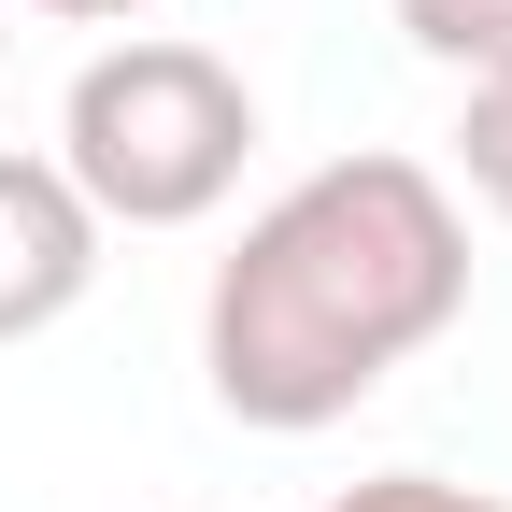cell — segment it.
<instances>
[{"label":"cell","mask_w":512,"mask_h":512,"mask_svg":"<svg viewBox=\"0 0 512 512\" xmlns=\"http://www.w3.org/2000/svg\"><path fill=\"white\" fill-rule=\"evenodd\" d=\"M328 512H512V498H484V484H441V470H370V484H342Z\"/></svg>","instance_id":"cell-6"},{"label":"cell","mask_w":512,"mask_h":512,"mask_svg":"<svg viewBox=\"0 0 512 512\" xmlns=\"http://www.w3.org/2000/svg\"><path fill=\"white\" fill-rule=\"evenodd\" d=\"M100 214L72 200L57 157H0V342H43L57 313L100 285Z\"/></svg>","instance_id":"cell-3"},{"label":"cell","mask_w":512,"mask_h":512,"mask_svg":"<svg viewBox=\"0 0 512 512\" xmlns=\"http://www.w3.org/2000/svg\"><path fill=\"white\" fill-rule=\"evenodd\" d=\"M456 171H470V200L512 228V72H470V114H456Z\"/></svg>","instance_id":"cell-5"},{"label":"cell","mask_w":512,"mask_h":512,"mask_svg":"<svg viewBox=\"0 0 512 512\" xmlns=\"http://www.w3.org/2000/svg\"><path fill=\"white\" fill-rule=\"evenodd\" d=\"M29 15H72V29H114V15H143V0H29Z\"/></svg>","instance_id":"cell-7"},{"label":"cell","mask_w":512,"mask_h":512,"mask_svg":"<svg viewBox=\"0 0 512 512\" xmlns=\"http://www.w3.org/2000/svg\"><path fill=\"white\" fill-rule=\"evenodd\" d=\"M470 313V214L427 157H328L214 256L200 370L242 427L313 441Z\"/></svg>","instance_id":"cell-1"},{"label":"cell","mask_w":512,"mask_h":512,"mask_svg":"<svg viewBox=\"0 0 512 512\" xmlns=\"http://www.w3.org/2000/svg\"><path fill=\"white\" fill-rule=\"evenodd\" d=\"M399 29L441 72H512V0H399Z\"/></svg>","instance_id":"cell-4"},{"label":"cell","mask_w":512,"mask_h":512,"mask_svg":"<svg viewBox=\"0 0 512 512\" xmlns=\"http://www.w3.org/2000/svg\"><path fill=\"white\" fill-rule=\"evenodd\" d=\"M256 157V86L228 72L214 43H100L72 100H57V171L100 228H200Z\"/></svg>","instance_id":"cell-2"}]
</instances>
